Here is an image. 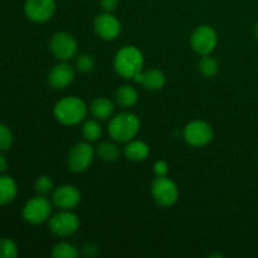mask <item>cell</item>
<instances>
[{
    "label": "cell",
    "instance_id": "cell-19",
    "mask_svg": "<svg viewBox=\"0 0 258 258\" xmlns=\"http://www.w3.org/2000/svg\"><path fill=\"white\" fill-rule=\"evenodd\" d=\"M115 100L116 102H117V105H120L121 107H133V106L136 105V102H138L139 93L133 86L123 85L116 90Z\"/></svg>",
    "mask_w": 258,
    "mask_h": 258
},
{
    "label": "cell",
    "instance_id": "cell-4",
    "mask_svg": "<svg viewBox=\"0 0 258 258\" xmlns=\"http://www.w3.org/2000/svg\"><path fill=\"white\" fill-rule=\"evenodd\" d=\"M151 196L160 207H171L178 202L179 189L168 176H156L151 184Z\"/></svg>",
    "mask_w": 258,
    "mask_h": 258
},
{
    "label": "cell",
    "instance_id": "cell-32",
    "mask_svg": "<svg viewBox=\"0 0 258 258\" xmlns=\"http://www.w3.org/2000/svg\"><path fill=\"white\" fill-rule=\"evenodd\" d=\"M254 32H256V37L258 38V23L256 24V29H254Z\"/></svg>",
    "mask_w": 258,
    "mask_h": 258
},
{
    "label": "cell",
    "instance_id": "cell-29",
    "mask_svg": "<svg viewBox=\"0 0 258 258\" xmlns=\"http://www.w3.org/2000/svg\"><path fill=\"white\" fill-rule=\"evenodd\" d=\"M98 253H100V249H98L97 244L90 242V243H86L83 246V254L86 257H96Z\"/></svg>",
    "mask_w": 258,
    "mask_h": 258
},
{
    "label": "cell",
    "instance_id": "cell-31",
    "mask_svg": "<svg viewBox=\"0 0 258 258\" xmlns=\"http://www.w3.org/2000/svg\"><path fill=\"white\" fill-rule=\"evenodd\" d=\"M8 169V160L2 153H0V173H4Z\"/></svg>",
    "mask_w": 258,
    "mask_h": 258
},
{
    "label": "cell",
    "instance_id": "cell-14",
    "mask_svg": "<svg viewBox=\"0 0 258 258\" xmlns=\"http://www.w3.org/2000/svg\"><path fill=\"white\" fill-rule=\"evenodd\" d=\"M48 83L54 90H63L75 80V70L68 63H58L48 73Z\"/></svg>",
    "mask_w": 258,
    "mask_h": 258
},
{
    "label": "cell",
    "instance_id": "cell-12",
    "mask_svg": "<svg viewBox=\"0 0 258 258\" xmlns=\"http://www.w3.org/2000/svg\"><path fill=\"white\" fill-rule=\"evenodd\" d=\"M81 191L75 185L64 184L53 190L52 203L60 211H72L80 204Z\"/></svg>",
    "mask_w": 258,
    "mask_h": 258
},
{
    "label": "cell",
    "instance_id": "cell-7",
    "mask_svg": "<svg viewBox=\"0 0 258 258\" xmlns=\"http://www.w3.org/2000/svg\"><path fill=\"white\" fill-rule=\"evenodd\" d=\"M80 218L71 211H62L48 219V228L57 237H70L80 228Z\"/></svg>",
    "mask_w": 258,
    "mask_h": 258
},
{
    "label": "cell",
    "instance_id": "cell-21",
    "mask_svg": "<svg viewBox=\"0 0 258 258\" xmlns=\"http://www.w3.org/2000/svg\"><path fill=\"white\" fill-rule=\"evenodd\" d=\"M97 118H91L86 120L82 125V136L88 143L97 141L102 135V126L98 122Z\"/></svg>",
    "mask_w": 258,
    "mask_h": 258
},
{
    "label": "cell",
    "instance_id": "cell-20",
    "mask_svg": "<svg viewBox=\"0 0 258 258\" xmlns=\"http://www.w3.org/2000/svg\"><path fill=\"white\" fill-rule=\"evenodd\" d=\"M95 150L101 160L106 163H113L120 158V149L115 143H111V141H102L96 146Z\"/></svg>",
    "mask_w": 258,
    "mask_h": 258
},
{
    "label": "cell",
    "instance_id": "cell-15",
    "mask_svg": "<svg viewBox=\"0 0 258 258\" xmlns=\"http://www.w3.org/2000/svg\"><path fill=\"white\" fill-rule=\"evenodd\" d=\"M123 154L126 158L131 161H136L140 163L148 159L149 154H150V148L146 143L141 140H131L126 143L125 148H123Z\"/></svg>",
    "mask_w": 258,
    "mask_h": 258
},
{
    "label": "cell",
    "instance_id": "cell-24",
    "mask_svg": "<svg viewBox=\"0 0 258 258\" xmlns=\"http://www.w3.org/2000/svg\"><path fill=\"white\" fill-rule=\"evenodd\" d=\"M34 189L39 196H47L54 190V183L48 175H40L35 179Z\"/></svg>",
    "mask_w": 258,
    "mask_h": 258
},
{
    "label": "cell",
    "instance_id": "cell-26",
    "mask_svg": "<svg viewBox=\"0 0 258 258\" xmlns=\"http://www.w3.org/2000/svg\"><path fill=\"white\" fill-rule=\"evenodd\" d=\"M18 256V246L13 239H0V258H15Z\"/></svg>",
    "mask_w": 258,
    "mask_h": 258
},
{
    "label": "cell",
    "instance_id": "cell-17",
    "mask_svg": "<svg viewBox=\"0 0 258 258\" xmlns=\"http://www.w3.org/2000/svg\"><path fill=\"white\" fill-rule=\"evenodd\" d=\"M166 83V77L164 75L163 71L156 70H148L145 72H143V81H141V85L146 88V90L150 91H159L165 86Z\"/></svg>",
    "mask_w": 258,
    "mask_h": 258
},
{
    "label": "cell",
    "instance_id": "cell-22",
    "mask_svg": "<svg viewBox=\"0 0 258 258\" xmlns=\"http://www.w3.org/2000/svg\"><path fill=\"white\" fill-rule=\"evenodd\" d=\"M199 71H201L204 77L213 78L218 75L219 64L217 62V59L211 57V54L203 55L202 60L199 62Z\"/></svg>",
    "mask_w": 258,
    "mask_h": 258
},
{
    "label": "cell",
    "instance_id": "cell-28",
    "mask_svg": "<svg viewBox=\"0 0 258 258\" xmlns=\"http://www.w3.org/2000/svg\"><path fill=\"white\" fill-rule=\"evenodd\" d=\"M156 176H165L169 173V164L165 160H158L153 166Z\"/></svg>",
    "mask_w": 258,
    "mask_h": 258
},
{
    "label": "cell",
    "instance_id": "cell-18",
    "mask_svg": "<svg viewBox=\"0 0 258 258\" xmlns=\"http://www.w3.org/2000/svg\"><path fill=\"white\" fill-rule=\"evenodd\" d=\"M90 110L93 117L97 118V120H107L108 117L112 116L115 107H113L112 101L108 100V98L97 97L92 101Z\"/></svg>",
    "mask_w": 258,
    "mask_h": 258
},
{
    "label": "cell",
    "instance_id": "cell-27",
    "mask_svg": "<svg viewBox=\"0 0 258 258\" xmlns=\"http://www.w3.org/2000/svg\"><path fill=\"white\" fill-rule=\"evenodd\" d=\"M14 143V136L12 130L5 123L0 122V150H9Z\"/></svg>",
    "mask_w": 258,
    "mask_h": 258
},
{
    "label": "cell",
    "instance_id": "cell-8",
    "mask_svg": "<svg viewBox=\"0 0 258 258\" xmlns=\"http://www.w3.org/2000/svg\"><path fill=\"white\" fill-rule=\"evenodd\" d=\"M183 138L190 146L203 148L213 140V128L206 121L194 120L186 123L183 130Z\"/></svg>",
    "mask_w": 258,
    "mask_h": 258
},
{
    "label": "cell",
    "instance_id": "cell-5",
    "mask_svg": "<svg viewBox=\"0 0 258 258\" xmlns=\"http://www.w3.org/2000/svg\"><path fill=\"white\" fill-rule=\"evenodd\" d=\"M22 217L30 224H42L52 217V203L44 196L29 199L24 204Z\"/></svg>",
    "mask_w": 258,
    "mask_h": 258
},
{
    "label": "cell",
    "instance_id": "cell-25",
    "mask_svg": "<svg viewBox=\"0 0 258 258\" xmlns=\"http://www.w3.org/2000/svg\"><path fill=\"white\" fill-rule=\"evenodd\" d=\"M76 68L82 73H88L95 68V58L88 53H81L76 57Z\"/></svg>",
    "mask_w": 258,
    "mask_h": 258
},
{
    "label": "cell",
    "instance_id": "cell-11",
    "mask_svg": "<svg viewBox=\"0 0 258 258\" xmlns=\"http://www.w3.org/2000/svg\"><path fill=\"white\" fill-rule=\"evenodd\" d=\"M24 13L32 22H47L55 13V0H27Z\"/></svg>",
    "mask_w": 258,
    "mask_h": 258
},
{
    "label": "cell",
    "instance_id": "cell-13",
    "mask_svg": "<svg viewBox=\"0 0 258 258\" xmlns=\"http://www.w3.org/2000/svg\"><path fill=\"white\" fill-rule=\"evenodd\" d=\"M95 32L101 39L115 40L121 33V23L111 13H102L95 19Z\"/></svg>",
    "mask_w": 258,
    "mask_h": 258
},
{
    "label": "cell",
    "instance_id": "cell-3",
    "mask_svg": "<svg viewBox=\"0 0 258 258\" xmlns=\"http://www.w3.org/2000/svg\"><path fill=\"white\" fill-rule=\"evenodd\" d=\"M107 131L116 143H128L140 131V120L133 112L117 113L108 122Z\"/></svg>",
    "mask_w": 258,
    "mask_h": 258
},
{
    "label": "cell",
    "instance_id": "cell-10",
    "mask_svg": "<svg viewBox=\"0 0 258 258\" xmlns=\"http://www.w3.org/2000/svg\"><path fill=\"white\" fill-rule=\"evenodd\" d=\"M49 48L57 59L66 62L77 55L78 44L70 33L57 32L50 38Z\"/></svg>",
    "mask_w": 258,
    "mask_h": 258
},
{
    "label": "cell",
    "instance_id": "cell-6",
    "mask_svg": "<svg viewBox=\"0 0 258 258\" xmlns=\"http://www.w3.org/2000/svg\"><path fill=\"white\" fill-rule=\"evenodd\" d=\"M96 150L88 141L77 143L68 154V169L73 173H83L92 164Z\"/></svg>",
    "mask_w": 258,
    "mask_h": 258
},
{
    "label": "cell",
    "instance_id": "cell-2",
    "mask_svg": "<svg viewBox=\"0 0 258 258\" xmlns=\"http://www.w3.org/2000/svg\"><path fill=\"white\" fill-rule=\"evenodd\" d=\"M144 54L134 45H125L117 50L113 58V68L120 77L133 80L136 73L143 70Z\"/></svg>",
    "mask_w": 258,
    "mask_h": 258
},
{
    "label": "cell",
    "instance_id": "cell-1",
    "mask_svg": "<svg viewBox=\"0 0 258 258\" xmlns=\"http://www.w3.org/2000/svg\"><path fill=\"white\" fill-rule=\"evenodd\" d=\"M55 120L66 126L78 125L87 115V106L85 101L76 96H70L58 101L53 108Z\"/></svg>",
    "mask_w": 258,
    "mask_h": 258
},
{
    "label": "cell",
    "instance_id": "cell-30",
    "mask_svg": "<svg viewBox=\"0 0 258 258\" xmlns=\"http://www.w3.org/2000/svg\"><path fill=\"white\" fill-rule=\"evenodd\" d=\"M100 4L106 13H112L117 8L118 0H100Z\"/></svg>",
    "mask_w": 258,
    "mask_h": 258
},
{
    "label": "cell",
    "instance_id": "cell-16",
    "mask_svg": "<svg viewBox=\"0 0 258 258\" xmlns=\"http://www.w3.org/2000/svg\"><path fill=\"white\" fill-rule=\"evenodd\" d=\"M18 196V184L12 176H0V206L12 203Z\"/></svg>",
    "mask_w": 258,
    "mask_h": 258
},
{
    "label": "cell",
    "instance_id": "cell-9",
    "mask_svg": "<svg viewBox=\"0 0 258 258\" xmlns=\"http://www.w3.org/2000/svg\"><path fill=\"white\" fill-rule=\"evenodd\" d=\"M218 37L211 25H201L196 28L190 37V45L194 52L199 55H208L216 49Z\"/></svg>",
    "mask_w": 258,
    "mask_h": 258
},
{
    "label": "cell",
    "instance_id": "cell-23",
    "mask_svg": "<svg viewBox=\"0 0 258 258\" xmlns=\"http://www.w3.org/2000/svg\"><path fill=\"white\" fill-rule=\"evenodd\" d=\"M52 256L54 258H77L78 251L67 242H59L52 248Z\"/></svg>",
    "mask_w": 258,
    "mask_h": 258
}]
</instances>
